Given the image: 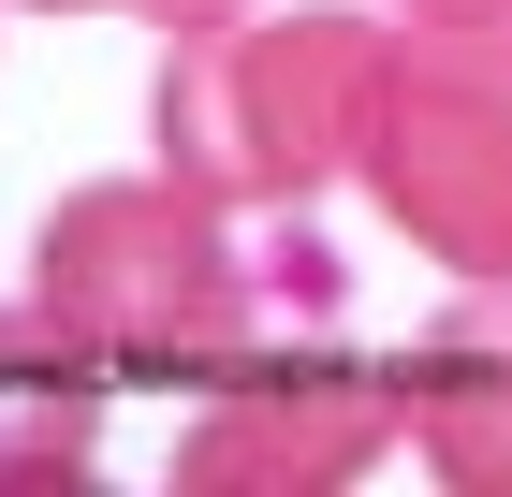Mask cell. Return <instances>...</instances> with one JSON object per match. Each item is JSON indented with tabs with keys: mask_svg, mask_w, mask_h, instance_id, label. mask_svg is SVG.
I'll use <instances>...</instances> for the list:
<instances>
[{
	"mask_svg": "<svg viewBox=\"0 0 512 497\" xmlns=\"http://www.w3.org/2000/svg\"><path fill=\"white\" fill-rule=\"evenodd\" d=\"M381 88H395V30L381 15H337V0L264 15V0H249L220 30L161 44L147 132H161V161H176L191 191H220L235 220H264V205H308L322 176H366Z\"/></svg>",
	"mask_w": 512,
	"mask_h": 497,
	"instance_id": "obj_1",
	"label": "cell"
},
{
	"mask_svg": "<svg viewBox=\"0 0 512 497\" xmlns=\"http://www.w3.org/2000/svg\"><path fill=\"white\" fill-rule=\"evenodd\" d=\"M30 293L59 307L74 337L118 351V381H161V395H205L249 337H264L235 205L191 191L176 161L59 191V205H44V234H30Z\"/></svg>",
	"mask_w": 512,
	"mask_h": 497,
	"instance_id": "obj_2",
	"label": "cell"
},
{
	"mask_svg": "<svg viewBox=\"0 0 512 497\" xmlns=\"http://www.w3.org/2000/svg\"><path fill=\"white\" fill-rule=\"evenodd\" d=\"M395 439V366H366L337 322H264L176 424V497H337Z\"/></svg>",
	"mask_w": 512,
	"mask_h": 497,
	"instance_id": "obj_3",
	"label": "cell"
},
{
	"mask_svg": "<svg viewBox=\"0 0 512 497\" xmlns=\"http://www.w3.org/2000/svg\"><path fill=\"white\" fill-rule=\"evenodd\" d=\"M366 191L439 278H512V30H395Z\"/></svg>",
	"mask_w": 512,
	"mask_h": 497,
	"instance_id": "obj_4",
	"label": "cell"
},
{
	"mask_svg": "<svg viewBox=\"0 0 512 497\" xmlns=\"http://www.w3.org/2000/svg\"><path fill=\"white\" fill-rule=\"evenodd\" d=\"M395 424L454 497H512V278H454V307L395 351Z\"/></svg>",
	"mask_w": 512,
	"mask_h": 497,
	"instance_id": "obj_5",
	"label": "cell"
},
{
	"mask_svg": "<svg viewBox=\"0 0 512 497\" xmlns=\"http://www.w3.org/2000/svg\"><path fill=\"white\" fill-rule=\"evenodd\" d=\"M118 395L132 381L103 337H74L44 293H0V483H88Z\"/></svg>",
	"mask_w": 512,
	"mask_h": 497,
	"instance_id": "obj_6",
	"label": "cell"
},
{
	"mask_svg": "<svg viewBox=\"0 0 512 497\" xmlns=\"http://www.w3.org/2000/svg\"><path fill=\"white\" fill-rule=\"evenodd\" d=\"M249 307H264V322H337V307H352V264L308 234V205H264V234H249Z\"/></svg>",
	"mask_w": 512,
	"mask_h": 497,
	"instance_id": "obj_7",
	"label": "cell"
},
{
	"mask_svg": "<svg viewBox=\"0 0 512 497\" xmlns=\"http://www.w3.org/2000/svg\"><path fill=\"white\" fill-rule=\"evenodd\" d=\"M410 30H512V0H410Z\"/></svg>",
	"mask_w": 512,
	"mask_h": 497,
	"instance_id": "obj_8",
	"label": "cell"
},
{
	"mask_svg": "<svg viewBox=\"0 0 512 497\" xmlns=\"http://www.w3.org/2000/svg\"><path fill=\"white\" fill-rule=\"evenodd\" d=\"M132 15H161V30H220V15H249V0H132Z\"/></svg>",
	"mask_w": 512,
	"mask_h": 497,
	"instance_id": "obj_9",
	"label": "cell"
},
{
	"mask_svg": "<svg viewBox=\"0 0 512 497\" xmlns=\"http://www.w3.org/2000/svg\"><path fill=\"white\" fill-rule=\"evenodd\" d=\"M15 15H88V0H15Z\"/></svg>",
	"mask_w": 512,
	"mask_h": 497,
	"instance_id": "obj_10",
	"label": "cell"
}]
</instances>
